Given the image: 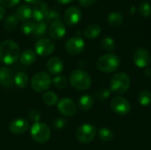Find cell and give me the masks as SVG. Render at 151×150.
<instances>
[{"label":"cell","mask_w":151,"mask_h":150,"mask_svg":"<svg viewBox=\"0 0 151 150\" xmlns=\"http://www.w3.org/2000/svg\"><path fill=\"white\" fill-rule=\"evenodd\" d=\"M20 48L12 40H5L0 43V60L5 65L14 64L20 57Z\"/></svg>","instance_id":"cell-1"},{"label":"cell","mask_w":151,"mask_h":150,"mask_svg":"<svg viewBox=\"0 0 151 150\" xmlns=\"http://www.w3.org/2000/svg\"><path fill=\"white\" fill-rule=\"evenodd\" d=\"M70 83L77 90L85 91L91 86V78L89 74L83 70H74L69 78Z\"/></svg>","instance_id":"cell-2"},{"label":"cell","mask_w":151,"mask_h":150,"mask_svg":"<svg viewBox=\"0 0 151 150\" xmlns=\"http://www.w3.org/2000/svg\"><path fill=\"white\" fill-rule=\"evenodd\" d=\"M120 65V60L118 56L112 53L105 54L100 57L96 62L97 68L105 73L115 72Z\"/></svg>","instance_id":"cell-3"},{"label":"cell","mask_w":151,"mask_h":150,"mask_svg":"<svg viewBox=\"0 0 151 150\" xmlns=\"http://www.w3.org/2000/svg\"><path fill=\"white\" fill-rule=\"evenodd\" d=\"M130 85V78L124 72H118L114 74L111 80V89L117 94H125L129 89Z\"/></svg>","instance_id":"cell-4"},{"label":"cell","mask_w":151,"mask_h":150,"mask_svg":"<svg viewBox=\"0 0 151 150\" xmlns=\"http://www.w3.org/2000/svg\"><path fill=\"white\" fill-rule=\"evenodd\" d=\"M30 134L35 142L45 143L50 138V129L46 124L37 122L32 126L30 129Z\"/></svg>","instance_id":"cell-5"},{"label":"cell","mask_w":151,"mask_h":150,"mask_svg":"<svg viewBox=\"0 0 151 150\" xmlns=\"http://www.w3.org/2000/svg\"><path fill=\"white\" fill-rule=\"evenodd\" d=\"M52 80L49 73L45 72H40L35 74L31 80V87L34 91L37 93H42L48 90Z\"/></svg>","instance_id":"cell-6"},{"label":"cell","mask_w":151,"mask_h":150,"mask_svg":"<svg viewBox=\"0 0 151 150\" xmlns=\"http://www.w3.org/2000/svg\"><path fill=\"white\" fill-rule=\"evenodd\" d=\"M96 128L91 124H83L81 125L77 132H76V137L78 141L81 143L87 144L91 142L95 136H96Z\"/></svg>","instance_id":"cell-7"},{"label":"cell","mask_w":151,"mask_h":150,"mask_svg":"<svg viewBox=\"0 0 151 150\" xmlns=\"http://www.w3.org/2000/svg\"><path fill=\"white\" fill-rule=\"evenodd\" d=\"M55 43L48 38H41L35 44V53L42 57H47L53 53Z\"/></svg>","instance_id":"cell-8"},{"label":"cell","mask_w":151,"mask_h":150,"mask_svg":"<svg viewBox=\"0 0 151 150\" xmlns=\"http://www.w3.org/2000/svg\"><path fill=\"white\" fill-rule=\"evenodd\" d=\"M111 107L113 111L119 115L125 116L131 111V105L129 102L121 96H117L111 101Z\"/></svg>","instance_id":"cell-9"},{"label":"cell","mask_w":151,"mask_h":150,"mask_svg":"<svg viewBox=\"0 0 151 150\" xmlns=\"http://www.w3.org/2000/svg\"><path fill=\"white\" fill-rule=\"evenodd\" d=\"M134 62L139 68H146L151 62V56L150 52L144 48L137 49L134 53Z\"/></svg>","instance_id":"cell-10"},{"label":"cell","mask_w":151,"mask_h":150,"mask_svg":"<svg viewBox=\"0 0 151 150\" xmlns=\"http://www.w3.org/2000/svg\"><path fill=\"white\" fill-rule=\"evenodd\" d=\"M84 48H85V42L83 39L79 36L71 37L65 42V50L71 55H78L81 53Z\"/></svg>","instance_id":"cell-11"},{"label":"cell","mask_w":151,"mask_h":150,"mask_svg":"<svg viewBox=\"0 0 151 150\" xmlns=\"http://www.w3.org/2000/svg\"><path fill=\"white\" fill-rule=\"evenodd\" d=\"M58 110L62 115L65 117H72L76 113L77 106L72 99L63 98L58 102Z\"/></svg>","instance_id":"cell-12"},{"label":"cell","mask_w":151,"mask_h":150,"mask_svg":"<svg viewBox=\"0 0 151 150\" xmlns=\"http://www.w3.org/2000/svg\"><path fill=\"white\" fill-rule=\"evenodd\" d=\"M49 34L53 40H61L66 33L65 27L64 23L60 19H56L52 22H50V27L48 28Z\"/></svg>","instance_id":"cell-13"},{"label":"cell","mask_w":151,"mask_h":150,"mask_svg":"<svg viewBox=\"0 0 151 150\" xmlns=\"http://www.w3.org/2000/svg\"><path fill=\"white\" fill-rule=\"evenodd\" d=\"M81 19V11L78 7L71 6L65 11L64 15L65 22L71 27L77 25Z\"/></svg>","instance_id":"cell-14"},{"label":"cell","mask_w":151,"mask_h":150,"mask_svg":"<svg viewBox=\"0 0 151 150\" xmlns=\"http://www.w3.org/2000/svg\"><path fill=\"white\" fill-rule=\"evenodd\" d=\"M29 124L25 118H17L12 120L9 125V130L12 134L19 135L28 130Z\"/></svg>","instance_id":"cell-15"},{"label":"cell","mask_w":151,"mask_h":150,"mask_svg":"<svg viewBox=\"0 0 151 150\" xmlns=\"http://www.w3.org/2000/svg\"><path fill=\"white\" fill-rule=\"evenodd\" d=\"M49 10L50 9L46 3H43V2L38 3L32 9V17L37 22L43 21V19H45L46 18V15Z\"/></svg>","instance_id":"cell-16"},{"label":"cell","mask_w":151,"mask_h":150,"mask_svg":"<svg viewBox=\"0 0 151 150\" xmlns=\"http://www.w3.org/2000/svg\"><path fill=\"white\" fill-rule=\"evenodd\" d=\"M47 69L50 72V73L54 75H58L62 72L64 69V63L58 57H51L47 62Z\"/></svg>","instance_id":"cell-17"},{"label":"cell","mask_w":151,"mask_h":150,"mask_svg":"<svg viewBox=\"0 0 151 150\" xmlns=\"http://www.w3.org/2000/svg\"><path fill=\"white\" fill-rule=\"evenodd\" d=\"M14 83V74L8 67L0 68V84L4 88H9Z\"/></svg>","instance_id":"cell-18"},{"label":"cell","mask_w":151,"mask_h":150,"mask_svg":"<svg viewBox=\"0 0 151 150\" xmlns=\"http://www.w3.org/2000/svg\"><path fill=\"white\" fill-rule=\"evenodd\" d=\"M15 15L19 20L27 21L32 17V9L27 4H21L17 8Z\"/></svg>","instance_id":"cell-19"},{"label":"cell","mask_w":151,"mask_h":150,"mask_svg":"<svg viewBox=\"0 0 151 150\" xmlns=\"http://www.w3.org/2000/svg\"><path fill=\"white\" fill-rule=\"evenodd\" d=\"M108 24L112 27H118L121 26L124 21V16L119 11H112L107 17Z\"/></svg>","instance_id":"cell-20"},{"label":"cell","mask_w":151,"mask_h":150,"mask_svg":"<svg viewBox=\"0 0 151 150\" xmlns=\"http://www.w3.org/2000/svg\"><path fill=\"white\" fill-rule=\"evenodd\" d=\"M102 32V28L97 24H91L88 25L84 30V36L88 39H96L100 35Z\"/></svg>","instance_id":"cell-21"},{"label":"cell","mask_w":151,"mask_h":150,"mask_svg":"<svg viewBox=\"0 0 151 150\" xmlns=\"http://www.w3.org/2000/svg\"><path fill=\"white\" fill-rule=\"evenodd\" d=\"M36 59V54L34 50H24L19 57V60L21 64L25 65H32Z\"/></svg>","instance_id":"cell-22"},{"label":"cell","mask_w":151,"mask_h":150,"mask_svg":"<svg viewBox=\"0 0 151 150\" xmlns=\"http://www.w3.org/2000/svg\"><path fill=\"white\" fill-rule=\"evenodd\" d=\"M94 105V99L89 95H84L80 98L79 108L82 111H88L92 109Z\"/></svg>","instance_id":"cell-23"},{"label":"cell","mask_w":151,"mask_h":150,"mask_svg":"<svg viewBox=\"0 0 151 150\" xmlns=\"http://www.w3.org/2000/svg\"><path fill=\"white\" fill-rule=\"evenodd\" d=\"M14 83L18 88H24L28 84V76L23 72H17L14 75Z\"/></svg>","instance_id":"cell-24"},{"label":"cell","mask_w":151,"mask_h":150,"mask_svg":"<svg viewBox=\"0 0 151 150\" xmlns=\"http://www.w3.org/2000/svg\"><path fill=\"white\" fill-rule=\"evenodd\" d=\"M19 19H17L15 14H10L7 16V18L4 21V27L7 31H12L16 28L18 25Z\"/></svg>","instance_id":"cell-25"},{"label":"cell","mask_w":151,"mask_h":150,"mask_svg":"<svg viewBox=\"0 0 151 150\" xmlns=\"http://www.w3.org/2000/svg\"><path fill=\"white\" fill-rule=\"evenodd\" d=\"M48 29V23L46 21H41L38 24H36L35 31L33 33V36L35 38H41L42 37Z\"/></svg>","instance_id":"cell-26"},{"label":"cell","mask_w":151,"mask_h":150,"mask_svg":"<svg viewBox=\"0 0 151 150\" xmlns=\"http://www.w3.org/2000/svg\"><path fill=\"white\" fill-rule=\"evenodd\" d=\"M98 136L99 138L105 142H110L113 140L114 137V133L113 132L107 127H103L98 131Z\"/></svg>","instance_id":"cell-27"},{"label":"cell","mask_w":151,"mask_h":150,"mask_svg":"<svg viewBox=\"0 0 151 150\" xmlns=\"http://www.w3.org/2000/svg\"><path fill=\"white\" fill-rule=\"evenodd\" d=\"M42 100L46 105L49 106H53L58 102V95L53 92V91H48L43 94L42 95Z\"/></svg>","instance_id":"cell-28"},{"label":"cell","mask_w":151,"mask_h":150,"mask_svg":"<svg viewBox=\"0 0 151 150\" xmlns=\"http://www.w3.org/2000/svg\"><path fill=\"white\" fill-rule=\"evenodd\" d=\"M138 102L142 106H149L151 103V92L149 90H142L138 95Z\"/></svg>","instance_id":"cell-29"},{"label":"cell","mask_w":151,"mask_h":150,"mask_svg":"<svg viewBox=\"0 0 151 150\" xmlns=\"http://www.w3.org/2000/svg\"><path fill=\"white\" fill-rule=\"evenodd\" d=\"M36 24L34 21H30V20H27L25 21L20 27V30L22 31V33L26 35H29V34H33L35 28Z\"/></svg>","instance_id":"cell-30"},{"label":"cell","mask_w":151,"mask_h":150,"mask_svg":"<svg viewBox=\"0 0 151 150\" xmlns=\"http://www.w3.org/2000/svg\"><path fill=\"white\" fill-rule=\"evenodd\" d=\"M139 11L142 17L148 18L151 15V5L147 1H142L139 4Z\"/></svg>","instance_id":"cell-31"},{"label":"cell","mask_w":151,"mask_h":150,"mask_svg":"<svg viewBox=\"0 0 151 150\" xmlns=\"http://www.w3.org/2000/svg\"><path fill=\"white\" fill-rule=\"evenodd\" d=\"M102 48L106 51H113L115 50V42L111 37H105L101 42Z\"/></svg>","instance_id":"cell-32"},{"label":"cell","mask_w":151,"mask_h":150,"mask_svg":"<svg viewBox=\"0 0 151 150\" xmlns=\"http://www.w3.org/2000/svg\"><path fill=\"white\" fill-rule=\"evenodd\" d=\"M52 83L54 84V86L58 88V89H63L65 88L67 84H68V80H67V78L65 76H62V75H59V76H57L55 77L53 80H52Z\"/></svg>","instance_id":"cell-33"},{"label":"cell","mask_w":151,"mask_h":150,"mask_svg":"<svg viewBox=\"0 0 151 150\" xmlns=\"http://www.w3.org/2000/svg\"><path fill=\"white\" fill-rule=\"evenodd\" d=\"M111 95V90L106 88H101L97 90L96 94V96L98 100L100 101H104L106 100Z\"/></svg>","instance_id":"cell-34"},{"label":"cell","mask_w":151,"mask_h":150,"mask_svg":"<svg viewBox=\"0 0 151 150\" xmlns=\"http://www.w3.org/2000/svg\"><path fill=\"white\" fill-rule=\"evenodd\" d=\"M59 17H60L59 12L57 10H55V9H50L49 11H48V13H47V15H46L45 19H46V22L48 23L50 21L52 22V21H54L56 19H59Z\"/></svg>","instance_id":"cell-35"},{"label":"cell","mask_w":151,"mask_h":150,"mask_svg":"<svg viewBox=\"0 0 151 150\" xmlns=\"http://www.w3.org/2000/svg\"><path fill=\"white\" fill-rule=\"evenodd\" d=\"M28 117H29V119H30L32 122H34V124H35V123L39 122V120H40V118H41V113H40V111H39L38 110H36V109H32V110L29 111V113H28Z\"/></svg>","instance_id":"cell-36"},{"label":"cell","mask_w":151,"mask_h":150,"mask_svg":"<svg viewBox=\"0 0 151 150\" xmlns=\"http://www.w3.org/2000/svg\"><path fill=\"white\" fill-rule=\"evenodd\" d=\"M66 126V120L62 118H57L53 121V127L58 130H61L65 128Z\"/></svg>","instance_id":"cell-37"},{"label":"cell","mask_w":151,"mask_h":150,"mask_svg":"<svg viewBox=\"0 0 151 150\" xmlns=\"http://www.w3.org/2000/svg\"><path fill=\"white\" fill-rule=\"evenodd\" d=\"M19 1L20 0H0V4L2 6L11 8V7H13V6L17 5L19 3Z\"/></svg>","instance_id":"cell-38"},{"label":"cell","mask_w":151,"mask_h":150,"mask_svg":"<svg viewBox=\"0 0 151 150\" xmlns=\"http://www.w3.org/2000/svg\"><path fill=\"white\" fill-rule=\"evenodd\" d=\"M98 0H78L80 5L83 6V7H89L94 5Z\"/></svg>","instance_id":"cell-39"},{"label":"cell","mask_w":151,"mask_h":150,"mask_svg":"<svg viewBox=\"0 0 151 150\" xmlns=\"http://www.w3.org/2000/svg\"><path fill=\"white\" fill-rule=\"evenodd\" d=\"M4 15H5V9L4 6H2L0 4V20H2L4 19Z\"/></svg>","instance_id":"cell-40"},{"label":"cell","mask_w":151,"mask_h":150,"mask_svg":"<svg viewBox=\"0 0 151 150\" xmlns=\"http://www.w3.org/2000/svg\"><path fill=\"white\" fill-rule=\"evenodd\" d=\"M58 3L61 4H68L70 3H72L73 0H56Z\"/></svg>","instance_id":"cell-41"},{"label":"cell","mask_w":151,"mask_h":150,"mask_svg":"<svg viewBox=\"0 0 151 150\" xmlns=\"http://www.w3.org/2000/svg\"><path fill=\"white\" fill-rule=\"evenodd\" d=\"M27 3H28V4H38V3H41L42 0H25Z\"/></svg>","instance_id":"cell-42"},{"label":"cell","mask_w":151,"mask_h":150,"mask_svg":"<svg viewBox=\"0 0 151 150\" xmlns=\"http://www.w3.org/2000/svg\"><path fill=\"white\" fill-rule=\"evenodd\" d=\"M134 11H135V7H132V10H130V12H132V13H134Z\"/></svg>","instance_id":"cell-43"}]
</instances>
